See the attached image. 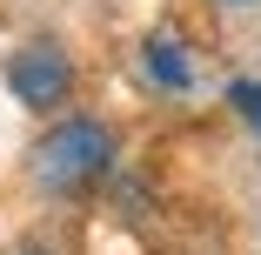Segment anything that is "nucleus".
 Instances as JSON below:
<instances>
[{"label": "nucleus", "mask_w": 261, "mask_h": 255, "mask_svg": "<svg viewBox=\"0 0 261 255\" xmlns=\"http://www.w3.org/2000/svg\"><path fill=\"white\" fill-rule=\"evenodd\" d=\"M228 101H234V114L261 134V81H234V87H228Z\"/></svg>", "instance_id": "nucleus-4"}, {"label": "nucleus", "mask_w": 261, "mask_h": 255, "mask_svg": "<svg viewBox=\"0 0 261 255\" xmlns=\"http://www.w3.org/2000/svg\"><path fill=\"white\" fill-rule=\"evenodd\" d=\"M147 74L161 87H194V61H188V40L181 34H147Z\"/></svg>", "instance_id": "nucleus-3"}, {"label": "nucleus", "mask_w": 261, "mask_h": 255, "mask_svg": "<svg viewBox=\"0 0 261 255\" xmlns=\"http://www.w3.org/2000/svg\"><path fill=\"white\" fill-rule=\"evenodd\" d=\"M7 255H54V248H47V242H14Z\"/></svg>", "instance_id": "nucleus-5"}, {"label": "nucleus", "mask_w": 261, "mask_h": 255, "mask_svg": "<svg viewBox=\"0 0 261 255\" xmlns=\"http://www.w3.org/2000/svg\"><path fill=\"white\" fill-rule=\"evenodd\" d=\"M7 87H14L20 108L54 114L61 101L74 94V61H67V47H61V40H27L20 54L7 61Z\"/></svg>", "instance_id": "nucleus-2"}, {"label": "nucleus", "mask_w": 261, "mask_h": 255, "mask_svg": "<svg viewBox=\"0 0 261 255\" xmlns=\"http://www.w3.org/2000/svg\"><path fill=\"white\" fill-rule=\"evenodd\" d=\"M108 168H114V128L108 121L67 114V121H54V128L34 141V181L47 195H81V188H94Z\"/></svg>", "instance_id": "nucleus-1"}, {"label": "nucleus", "mask_w": 261, "mask_h": 255, "mask_svg": "<svg viewBox=\"0 0 261 255\" xmlns=\"http://www.w3.org/2000/svg\"><path fill=\"white\" fill-rule=\"evenodd\" d=\"M221 7H254V0H221Z\"/></svg>", "instance_id": "nucleus-6"}]
</instances>
